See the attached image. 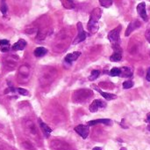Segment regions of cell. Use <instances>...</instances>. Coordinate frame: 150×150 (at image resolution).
Listing matches in <instances>:
<instances>
[{
    "label": "cell",
    "mask_w": 150,
    "mask_h": 150,
    "mask_svg": "<svg viewBox=\"0 0 150 150\" xmlns=\"http://www.w3.org/2000/svg\"><path fill=\"white\" fill-rule=\"evenodd\" d=\"M39 122H40V127H42V131L45 132V134L48 135V134L51 133L52 130H51V128H50L49 126H47V124H45V123L42 122L40 119H39Z\"/></svg>",
    "instance_id": "19"
},
{
    "label": "cell",
    "mask_w": 150,
    "mask_h": 150,
    "mask_svg": "<svg viewBox=\"0 0 150 150\" xmlns=\"http://www.w3.org/2000/svg\"><path fill=\"white\" fill-rule=\"evenodd\" d=\"M146 79L147 81H150V67L147 69V76H146Z\"/></svg>",
    "instance_id": "28"
},
{
    "label": "cell",
    "mask_w": 150,
    "mask_h": 150,
    "mask_svg": "<svg viewBox=\"0 0 150 150\" xmlns=\"http://www.w3.org/2000/svg\"><path fill=\"white\" fill-rule=\"evenodd\" d=\"M93 88L96 89L97 91H98L99 93H100V94L102 95V96L104 98V99H106L107 101H110V100H113V99H116L117 98V95H115V94H109V93H105V92H103L102 90H100L98 88H97V87H95V86H93Z\"/></svg>",
    "instance_id": "14"
},
{
    "label": "cell",
    "mask_w": 150,
    "mask_h": 150,
    "mask_svg": "<svg viewBox=\"0 0 150 150\" xmlns=\"http://www.w3.org/2000/svg\"><path fill=\"white\" fill-rule=\"evenodd\" d=\"M99 3L104 7H110L112 5V0H99Z\"/></svg>",
    "instance_id": "22"
},
{
    "label": "cell",
    "mask_w": 150,
    "mask_h": 150,
    "mask_svg": "<svg viewBox=\"0 0 150 150\" xmlns=\"http://www.w3.org/2000/svg\"><path fill=\"white\" fill-rule=\"evenodd\" d=\"M87 124L89 126H92L98 125V124H104L106 126H111L112 125V121L111 119H96V120L89 121Z\"/></svg>",
    "instance_id": "12"
},
{
    "label": "cell",
    "mask_w": 150,
    "mask_h": 150,
    "mask_svg": "<svg viewBox=\"0 0 150 150\" xmlns=\"http://www.w3.org/2000/svg\"><path fill=\"white\" fill-rule=\"evenodd\" d=\"M110 75L112 76V77H116V76H119L120 73H121V69L120 68H118V67H114L110 71Z\"/></svg>",
    "instance_id": "21"
},
{
    "label": "cell",
    "mask_w": 150,
    "mask_h": 150,
    "mask_svg": "<svg viewBox=\"0 0 150 150\" xmlns=\"http://www.w3.org/2000/svg\"><path fill=\"white\" fill-rule=\"evenodd\" d=\"M25 46H26V42H25V41L23 40V39H19L15 44H13L12 50H24V48Z\"/></svg>",
    "instance_id": "15"
},
{
    "label": "cell",
    "mask_w": 150,
    "mask_h": 150,
    "mask_svg": "<svg viewBox=\"0 0 150 150\" xmlns=\"http://www.w3.org/2000/svg\"><path fill=\"white\" fill-rule=\"evenodd\" d=\"M99 74H100V72H99L98 70H93V71L91 72L90 75L89 76V80L93 81V80H95V79H97L98 78Z\"/></svg>",
    "instance_id": "20"
},
{
    "label": "cell",
    "mask_w": 150,
    "mask_h": 150,
    "mask_svg": "<svg viewBox=\"0 0 150 150\" xmlns=\"http://www.w3.org/2000/svg\"><path fill=\"white\" fill-rule=\"evenodd\" d=\"M106 106V103L103 102L102 100H94L92 103L90 105V112H96L98 111L99 109L104 108Z\"/></svg>",
    "instance_id": "6"
},
{
    "label": "cell",
    "mask_w": 150,
    "mask_h": 150,
    "mask_svg": "<svg viewBox=\"0 0 150 150\" xmlns=\"http://www.w3.org/2000/svg\"><path fill=\"white\" fill-rule=\"evenodd\" d=\"M120 75L122 77H132L133 75V71L128 67H122L121 68V73Z\"/></svg>",
    "instance_id": "18"
},
{
    "label": "cell",
    "mask_w": 150,
    "mask_h": 150,
    "mask_svg": "<svg viewBox=\"0 0 150 150\" xmlns=\"http://www.w3.org/2000/svg\"><path fill=\"white\" fill-rule=\"evenodd\" d=\"M140 26H141V23H140L139 20H135L132 21V22L128 25L127 29V31H126V34H125L126 36H129V35H130L133 31H134L135 29H137L138 28H140Z\"/></svg>",
    "instance_id": "11"
},
{
    "label": "cell",
    "mask_w": 150,
    "mask_h": 150,
    "mask_svg": "<svg viewBox=\"0 0 150 150\" xmlns=\"http://www.w3.org/2000/svg\"><path fill=\"white\" fill-rule=\"evenodd\" d=\"M120 31H121V25L118 26L116 29H112L108 34V39L111 42L112 47L119 46L120 44Z\"/></svg>",
    "instance_id": "2"
},
{
    "label": "cell",
    "mask_w": 150,
    "mask_h": 150,
    "mask_svg": "<svg viewBox=\"0 0 150 150\" xmlns=\"http://www.w3.org/2000/svg\"><path fill=\"white\" fill-rule=\"evenodd\" d=\"M76 26H77V30H78V35H77V36L76 37V39L74 40V42H73L74 45H76V44H77L81 42H84L87 37V34L83 29V24H82L81 22H77Z\"/></svg>",
    "instance_id": "4"
},
{
    "label": "cell",
    "mask_w": 150,
    "mask_h": 150,
    "mask_svg": "<svg viewBox=\"0 0 150 150\" xmlns=\"http://www.w3.org/2000/svg\"><path fill=\"white\" fill-rule=\"evenodd\" d=\"M51 147L53 150H70L68 144L60 140H54L51 142Z\"/></svg>",
    "instance_id": "8"
},
{
    "label": "cell",
    "mask_w": 150,
    "mask_h": 150,
    "mask_svg": "<svg viewBox=\"0 0 150 150\" xmlns=\"http://www.w3.org/2000/svg\"><path fill=\"white\" fill-rule=\"evenodd\" d=\"M81 55V52L80 51H75L73 53H70V54H68V55L65 57V62L69 63V64H71L72 62L76 61Z\"/></svg>",
    "instance_id": "13"
},
{
    "label": "cell",
    "mask_w": 150,
    "mask_h": 150,
    "mask_svg": "<svg viewBox=\"0 0 150 150\" xmlns=\"http://www.w3.org/2000/svg\"><path fill=\"white\" fill-rule=\"evenodd\" d=\"M48 50L46 48L44 47H38L34 50L33 51V54H34V56L37 57V58H42L43 56H45L46 54H47Z\"/></svg>",
    "instance_id": "16"
},
{
    "label": "cell",
    "mask_w": 150,
    "mask_h": 150,
    "mask_svg": "<svg viewBox=\"0 0 150 150\" xmlns=\"http://www.w3.org/2000/svg\"><path fill=\"white\" fill-rule=\"evenodd\" d=\"M137 12L139 13V15L141 18L143 19V20L147 21V11H146V4L144 2L140 3L137 5Z\"/></svg>",
    "instance_id": "10"
},
{
    "label": "cell",
    "mask_w": 150,
    "mask_h": 150,
    "mask_svg": "<svg viewBox=\"0 0 150 150\" xmlns=\"http://www.w3.org/2000/svg\"><path fill=\"white\" fill-rule=\"evenodd\" d=\"M0 50L2 52H7L10 50V43L7 40L0 41Z\"/></svg>",
    "instance_id": "17"
},
{
    "label": "cell",
    "mask_w": 150,
    "mask_h": 150,
    "mask_svg": "<svg viewBox=\"0 0 150 150\" xmlns=\"http://www.w3.org/2000/svg\"><path fill=\"white\" fill-rule=\"evenodd\" d=\"M101 16H102V10L100 8H95L91 12L90 17L87 25V29L91 34H95L98 32L99 29V26H98V22L101 18Z\"/></svg>",
    "instance_id": "1"
},
{
    "label": "cell",
    "mask_w": 150,
    "mask_h": 150,
    "mask_svg": "<svg viewBox=\"0 0 150 150\" xmlns=\"http://www.w3.org/2000/svg\"><path fill=\"white\" fill-rule=\"evenodd\" d=\"M0 10H1V12H2V13L4 15L6 14L8 8H7V5L5 3V0H2V1H1V5H0Z\"/></svg>",
    "instance_id": "23"
},
{
    "label": "cell",
    "mask_w": 150,
    "mask_h": 150,
    "mask_svg": "<svg viewBox=\"0 0 150 150\" xmlns=\"http://www.w3.org/2000/svg\"><path fill=\"white\" fill-rule=\"evenodd\" d=\"M145 35H146V38H147V40L148 42L150 43V29H148V30H147V31H146V34H145Z\"/></svg>",
    "instance_id": "27"
},
{
    "label": "cell",
    "mask_w": 150,
    "mask_h": 150,
    "mask_svg": "<svg viewBox=\"0 0 150 150\" xmlns=\"http://www.w3.org/2000/svg\"><path fill=\"white\" fill-rule=\"evenodd\" d=\"M120 150H127V148L126 147H122V148H120Z\"/></svg>",
    "instance_id": "30"
},
{
    "label": "cell",
    "mask_w": 150,
    "mask_h": 150,
    "mask_svg": "<svg viewBox=\"0 0 150 150\" xmlns=\"http://www.w3.org/2000/svg\"><path fill=\"white\" fill-rule=\"evenodd\" d=\"M92 91L89 90V89H80L78 91H76L74 94V102H83L86 100H88L90 96H92Z\"/></svg>",
    "instance_id": "3"
},
{
    "label": "cell",
    "mask_w": 150,
    "mask_h": 150,
    "mask_svg": "<svg viewBox=\"0 0 150 150\" xmlns=\"http://www.w3.org/2000/svg\"><path fill=\"white\" fill-rule=\"evenodd\" d=\"M146 121L148 123L147 129H148V131H150V113H147V120Z\"/></svg>",
    "instance_id": "26"
},
{
    "label": "cell",
    "mask_w": 150,
    "mask_h": 150,
    "mask_svg": "<svg viewBox=\"0 0 150 150\" xmlns=\"http://www.w3.org/2000/svg\"><path fill=\"white\" fill-rule=\"evenodd\" d=\"M25 130H26V133H28V135L32 136L33 138H39V135H38V132H37V130H36V127L34 126V124L32 122V121H26L25 123Z\"/></svg>",
    "instance_id": "5"
},
{
    "label": "cell",
    "mask_w": 150,
    "mask_h": 150,
    "mask_svg": "<svg viewBox=\"0 0 150 150\" xmlns=\"http://www.w3.org/2000/svg\"><path fill=\"white\" fill-rule=\"evenodd\" d=\"M75 131L81 136L82 138L86 139L89 134V126H84V125H79L75 127Z\"/></svg>",
    "instance_id": "7"
},
{
    "label": "cell",
    "mask_w": 150,
    "mask_h": 150,
    "mask_svg": "<svg viewBox=\"0 0 150 150\" xmlns=\"http://www.w3.org/2000/svg\"><path fill=\"white\" fill-rule=\"evenodd\" d=\"M114 49V53L110 57V60L112 62H119L122 58V50L119 46L112 47Z\"/></svg>",
    "instance_id": "9"
},
{
    "label": "cell",
    "mask_w": 150,
    "mask_h": 150,
    "mask_svg": "<svg viewBox=\"0 0 150 150\" xmlns=\"http://www.w3.org/2000/svg\"><path fill=\"white\" fill-rule=\"evenodd\" d=\"M92 150H101V148H100V147H94V148H93Z\"/></svg>",
    "instance_id": "29"
},
{
    "label": "cell",
    "mask_w": 150,
    "mask_h": 150,
    "mask_svg": "<svg viewBox=\"0 0 150 150\" xmlns=\"http://www.w3.org/2000/svg\"><path fill=\"white\" fill-rule=\"evenodd\" d=\"M17 90H18V92H19L21 95H28V94H29L28 91L25 90V89H24V88H19Z\"/></svg>",
    "instance_id": "25"
},
{
    "label": "cell",
    "mask_w": 150,
    "mask_h": 150,
    "mask_svg": "<svg viewBox=\"0 0 150 150\" xmlns=\"http://www.w3.org/2000/svg\"><path fill=\"white\" fill-rule=\"evenodd\" d=\"M133 86V82L132 80H127L123 83V88L125 89H128V88H131Z\"/></svg>",
    "instance_id": "24"
}]
</instances>
